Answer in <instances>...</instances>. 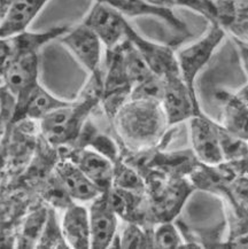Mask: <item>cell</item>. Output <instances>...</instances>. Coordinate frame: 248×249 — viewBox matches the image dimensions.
Returning a JSON list of instances; mask_svg holds the SVG:
<instances>
[{"label": "cell", "instance_id": "obj_36", "mask_svg": "<svg viewBox=\"0 0 248 249\" xmlns=\"http://www.w3.org/2000/svg\"><path fill=\"white\" fill-rule=\"evenodd\" d=\"M216 1H219V0H216Z\"/></svg>", "mask_w": 248, "mask_h": 249}, {"label": "cell", "instance_id": "obj_26", "mask_svg": "<svg viewBox=\"0 0 248 249\" xmlns=\"http://www.w3.org/2000/svg\"><path fill=\"white\" fill-rule=\"evenodd\" d=\"M164 82L163 78L157 75H151L144 81L138 83L132 88L130 99L138 100H152L159 101L161 104L162 94H163Z\"/></svg>", "mask_w": 248, "mask_h": 249}, {"label": "cell", "instance_id": "obj_37", "mask_svg": "<svg viewBox=\"0 0 248 249\" xmlns=\"http://www.w3.org/2000/svg\"><path fill=\"white\" fill-rule=\"evenodd\" d=\"M0 20H1V18H0Z\"/></svg>", "mask_w": 248, "mask_h": 249}, {"label": "cell", "instance_id": "obj_15", "mask_svg": "<svg viewBox=\"0 0 248 249\" xmlns=\"http://www.w3.org/2000/svg\"><path fill=\"white\" fill-rule=\"evenodd\" d=\"M62 235L68 248H91V231L89 208L72 202L63 210L61 218Z\"/></svg>", "mask_w": 248, "mask_h": 249}, {"label": "cell", "instance_id": "obj_6", "mask_svg": "<svg viewBox=\"0 0 248 249\" xmlns=\"http://www.w3.org/2000/svg\"><path fill=\"white\" fill-rule=\"evenodd\" d=\"M82 23L99 37L105 49L112 50L125 39V29L129 21L112 6L94 0Z\"/></svg>", "mask_w": 248, "mask_h": 249}, {"label": "cell", "instance_id": "obj_13", "mask_svg": "<svg viewBox=\"0 0 248 249\" xmlns=\"http://www.w3.org/2000/svg\"><path fill=\"white\" fill-rule=\"evenodd\" d=\"M66 156L77 164L101 192L113 187L114 162L109 159L90 148H71Z\"/></svg>", "mask_w": 248, "mask_h": 249}, {"label": "cell", "instance_id": "obj_18", "mask_svg": "<svg viewBox=\"0 0 248 249\" xmlns=\"http://www.w3.org/2000/svg\"><path fill=\"white\" fill-rule=\"evenodd\" d=\"M112 6L125 18L152 17L163 21L171 29L180 34L187 33V25L177 17L173 8H159L149 5L145 0H100Z\"/></svg>", "mask_w": 248, "mask_h": 249}, {"label": "cell", "instance_id": "obj_29", "mask_svg": "<svg viewBox=\"0 0 248 249\" xmlns=\"http://www.w3.org/2000/svg\"><path fill=\"white\" fill-rule=\"evenodd\" d=\"M227 34L230 35L231 38H237L245 43H248V21L231 25L227 29Z\"/></svg>", "mask_w": 248, "mask_h": 249}, {"label": "cell", "instance_id": "obj_24", "mask_svg": "<svg viewBox=\"0 0 248 249\" xmlns=\"http://www.w3.org/2000/svg\"><path fill=\"white\" fill-rule=\"evenodd\" d=\"M36 248H68L62 235L61 223L53 208H50L47 212L45 225Z\"/></svg>", "mask_w": 248, "mask_h": 249}, {"label": "cell", "instance_id": "obj_5", "mask_svg": "<svg viewBox=\"0 0 248 249\" xmlns=\"http://www.w3.org/2000/svg\"><path fill=\"white\" fill-rule=\"evenodd\" d=\"M164 88L161 99V107L164 111L168 125L190 121L193 116L202 113L199 100L193 98L180 75L163 78Z\"/></svg>", "mask_w": 248, "mask_h": 249}, {"label": "cell", "instance_id": "obj_28", "mask_svg": "<svg viewBox=\"0 0 248 249\" xmlns=\"http://www.w3.org/2000/svg\"><path fill=\"white\" fill-rule=\"evenodd\" d=\"M14 107V97L6 90L4 85H0V139L5 135L6 130L12 122Z\"/></svg>", "mask_w": 248, "mask_h": 249}, {"label": "cell", "instance_id": "obj_31", "mask_svg": "<svg viewBox=\"0 0 248 249\" xmlns=\"http://www.w3.org/2000/svg\"><path fill=\"white\" fill-rule=\"evenodd\" d=\"M219 247L225 248H248V232L232 239H225Z\"/></svg>", "mask_w": 248, "mask_h": 249}, {"label": "cell", "instance_id": "obj_4", "mask_svg": "<svg viewBox=\"0 0 248 249\" xmlns=\"http://www.w3.org/2000/svg\"><path fill=\"white\" fill-rule=\"evenodd\" d=\"M59 40L89 75L101 69L105 46L99 37L84 23L81 22L75 27H69Z\"/></svg>", "mask_w": 248, "mask_h": 249}, {"label": "cell", "instance_id": "obj_30", "mask_svg": "<svg viewBox=\"0 0 248 249\" xmlns=\"http://www.w3.org/2000/svg\"><path fill=\"white\" fill-rule=\"evenodd\" d=\"M234 46H236L238 55H239V60L243 67V70L248 78V43H245L243 40L237 39V38H232Z\"/></svg>", "mask_w": 248, "mask_h": 249}, {"label": "cell", "instance_id": "obj_34", "mask_svg": "<svg viewBox=\"0 0 248 249\" xmlns=\"http://www.w3.org/2000/svg\"><path fill=\"white\" fill-rule=\"evenodd\" d=\"M13 1L14 0H0V18H2V17H4L5 13L7 12L8 7L12 5Z\"/></svg>", "mask_w": 248, "mask_h": 249}, {"label": "cell", "instance_id": "obj_2", "mask_svg": "<svg viewBox=\"0 0 248 249\" xmlns=\"http://www.w3.org/2000/svg\"><path fill=\"white\" fill-rule=\"evenodd\" d=\"M103 95V68L91 74L77 99L38 122L39 135L51 147H72Z\"/></svg>", "mask_w": 248, "mask_h": 249}, {"label": "cell", "instance_id": "obj_10", "mask_svg": "<svg viewBox=\"0 0 248 249\" xmlns=\"http://www.w3.org/2000/svg\"><path fill=\"white\" fill-rule=\"evenodd\" d=\"M91 248L103 249L113 247L117 238L120 217L108 199V193L103 192L90 202Z\"/></svg>", "mask_w": 248, "mask_h": 249}, {"label": "cell", "instance_id": "obj_9", "mask_svg": "<svg viewBox=\"0 0 248 249\" xmlns=\"http://www.w3.org/2000/svg\"><path fill=\"white\" fill-rule=\"evenodd\" d=\"M125 38L136 47L146 65L154 75L161 78L180 75L178 70L176 52L170 46L155 43L142 36L135 28L126 24Z\"/></svg>", "mask_w": 248, "mask_h": 249}, {"label": "cell", "instance_id": "obj_20", "mask_svg": "<svg viewBox=\"0 0 248 249\" xmlns=\"http://www.w3.org/2000/svg\"><path fill=\"white\" fill-rule=\"evenodd\" d=\"M47 212L49 209L46 208H36L25 217L21 229V234L18 237V247L36 248L45 225Z\"/></svg>", "mask_w": 248, "mask_h": 249}, {"label": "cell", "instance_id": "obj_16", "mask_svg": "<svg viewBox=\"0 0 248 249\" xmlns=\"http://www.w3.org/2000/svg\"><path fill=\"white\" fill-rule=\"evenodd\" d=\"M215 97L221 105L219 124L231 135L248 142V105L236 92L221 90Z\"/></svg>", "mask_w": 248, "mask_h": 249}, {"label": "cell", "instance_id": "obj_11", "mask_svg": "<svg viewBox=\"0 0 248 249\" xmlns=\"http://www.w3.org/2000/svg\"><path fill=\"white\" fill-rule=\"evenodd\" d=\"M39 56L38 53L18 57L2 74V85L20 104L39 83Z\"/></svg>", "mask_w": 248, "mask_h": 249}, {"label": "cell", "instance_id": "obj_7", "mask_svg": "<svg viewBox=\"0 0 248 249\" xmlns=\"http://www.w3.org/2000/svg\"><path fill=\"white\" fill-rule=\"evenodd\" d=\"M68 29V25H60L45 31L30 33L27 30L14 36L0 38V75L2 76L7 67L18 57L38 53L44 45L59 39Z\"/></svg>", "mask_w": 248, "mask_h": 249}, {"label": "cell", "instance_id": "obj_25", "mask_svg": "<svg viewBox=\"0 0 248 249\" xmlns=\"http://www.w3.org/2000/svg\"><path fill=\"white\" fill-rule=\"evenodd\" d=\"M218 136L223 161L248 159V142L231 135L218 122Z\"/></svg>", "mask_w": 248, "mask_h": 249}, {"label": "cell", "instance_id": "obj_35", "mask_svg": "<svg viewBox=\"0 0 248 249\" xmlns=\"http://www.w3.org/2000/svg\"><path fill=\"white\" fill-rule=\"evenodd\" d=\"M0 85H2V77L0 76Z\"/></svg>", "mask_w": 248, "mask_h": 249}, {"label": "cell", "instance_id": "obj_1", "mask_svg": "<svg viewBox=\"0 0 248 249\" xmlns=\"http://www.w3.org/2000/svg\"><path fill=\"white\" fill-rule=\"evenodd\" d=\"M112 123L123 146L130 152L147 151L165 145L175 126L168 125L159 101L129 99Z\"/></svg>", "mask_w": 248, "mask_h": 249}, {"label": "cell", "instance_id": "obj_27", "mask_svg": "<svg viewBox=\"0 0 248 249\" xmlns=\"http://www.w3.org/2000/svg\"><path fill=\"white\" fill-rule=\"evenodd\" d=\"M176 7H183L200 15L208 24L218 25V7L216 0H175Z\"/></svg>", "mask_w": 248, "mask_h": 249}, {"label": "cell", "instance_id": "obj_32", "mask_svg": "<svg viewBox=\"0 0 248 249\" xmlns=\"http://www.w3.org/2000/svg\"><path fill=\"white\" fill-rule=\"evenodd\" d=\"M149 5L159 8H175V0H145Z\"/></svg>", "mask_w": 248, "mask_h": 249}, {"label": "cell", "instance_id": "obj_22", "mask_svg": "<svg viewBox=\"0 0 248 249\" xmlns=\"http://www.w3.org/2000/svg\"><path fill=\"white\" fill-rule=\"evenodd\" d=\"M218 25L227 31L231 25L248 21V0H219Z\"/></svg>", "mask_w": 248, "mask_h": 249}, {"label": "cell", "instance_id": "obj_19", "mask_svg": "<svg viewBox=\"0 0 248 249\" xmlns=\"http://www.w3.org/2000/svg\"><path fill=\"white\" fill-rule=\"evenodd\" d=\"M113 187L135 193L146 192V184L142 175L122 158L114 163Z\"/></svg>", "mask_w": 248, "mask_h": 249}, {"label": "cell", "instance_id": "obj_21", "mask_svg": "<svg viewBox=\"0 0 248 249\" xmlns=\"http://www.w3.org/2000/svg\"><path fill=\"white\" fill-rule=\"evenodd\" d=\"M117 240L120 248H153V226L126 223Z\"/></svg>", "mask_w": 248, "mask_h": 249}, {"label": "cell", "instance_id": "obj_12", "mask_svg": "<svg viewBox=\"0 0 248 249\" xmlns=\"http://www.w3.org/2000/svg\"><path fill=\"white\" fill-rule=\"evenodd\" d=\"M69 102V100L52 94L40 83H38L23 101L15 105L11 124L18 123L21 121L39 122L47 115L66 106Z\"/></svg>", "mask_w": 248, "mask_h": 249}, {"label": "cell", "instance_id": "obj_17", "mask_svg": "<svg viewBox=\"0 0 248 249\" xmlns=\"http://www.w3.org/2000/svg\"><path fill=\"white\" fill-rule=\"evenodd\" d=\"M50 0H14L0 21V38L24 33Z\"/></svg>", "mask_w": 248, "mask_h": 249}, {"label": "cell", "instance_id": "obj_3", "mask_svg": "<svg viewBox=\"0 0 248 249\" xmlns=\"http://www.w3.org/2000/svg\"><path fill=\"white\" fill-rule=\"evenodd\" d=\"M227 36V31L221 25L209 24L208 29L201 37L176 52L180 77L196 100H199L195 89L196 78L211 61L214 53Z\"/></svg>", "mask_w": 248, "mask_h": 249}, {"label": "cell", "instance_id": "obj_14", "mask_svg": "<svg viewBox=\"0 0 248 249\" xmlns=\"http://www.w3.org/2000/svg\"><path fill=\"white\" fill-rule=\"evenodd\" d=\"M55 176L74 202H91L103 193L77 164L67 156L56 163Z\"/></svg>", "mask_w": 248, "mask_h": 249}, {"label": "cell", "instance_id": "obj_33", "mask_svg": "<svg viewBox=\"0 0 248 249\" xmlns=\"http://www.w3.org/2000/svg\"><path fill=\"white\" fill-rule=\"evenodd\" d=\"M236 93L238 97H239L240 99H243V100L248 105V83H246V84L241 86L240 89H238V90L236 91Z\"/></svg>", "mask_w": 248, "mask_h": 249}, {"label": "cell", "instance_id": "obj_8", "mask_svg": "<svg viewBox=\"0 0 248 249\" xmlns=\"http://www.w3.org/2000/svg\"><path fill=\"white\" fill-rule=\"evenodd\" d=\"M191 149L200 163L216 165L223 162L218 136V122L203 113L189 121Z\"/></svg>", "mask_w": 248, "mask_h": 249}, {"label": "cell", "instance_id": "obj_23", "mask_svg": "<svg viewBox=\"0 0 248 249\" xmlns=\"http://www.w3.org/2000/svg\"><path fill=\"white\" fill-rule=\"evenodd\" d=\"M183 247H185V240L175 221L161 222L153 226V248Z\"/></svg>", "mask_w": 248, "mask_h": 249}]
</instances>
